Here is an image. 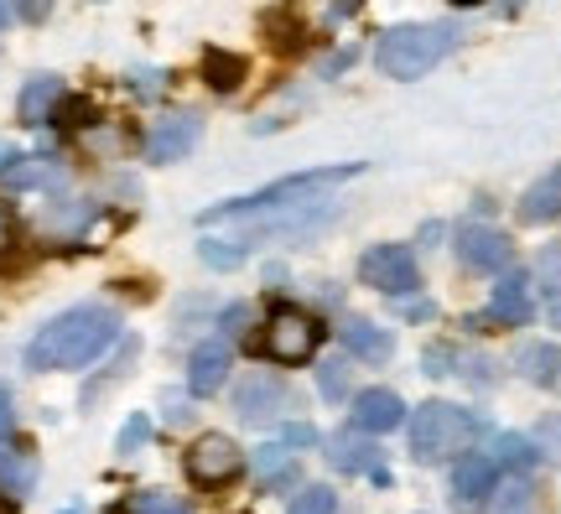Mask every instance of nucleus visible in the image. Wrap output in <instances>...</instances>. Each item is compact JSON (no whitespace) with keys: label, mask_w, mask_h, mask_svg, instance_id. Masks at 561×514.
<instances>
[{"label":"nucleus","mask_w":561,"mask_h":514,"mask_svg":"<svg viewBox=\"0 0 561 514\" xmlns=\"http://www.w3.org/2000/svg\"><path fill=\"white\" fill-rule=\"evenodd\" d=\"M121 343V317L110 307H68L47 328H37V338L26 343V369L53 375V369H89L100 354H110Z\"/></svg>","instance_id":"obj_1"},{"label":"nucleus","mask_w":561,"mask_h":514,"mask_svg":"<svg viewBox=\"0 0 561 514\" xmlns=\"http://www.w3.org/2000/svg\"><path fill=\"white\" fill-rule=\"evenodd\" d=\"M359 172H364V161H343V167H307V172H291V178H280V182H271V187H261V193H244V198H229V203L203 208L198 224H224V218H250V214L301 208V203H318L328 187L359 178Z\"/></svg>","instance_id":"obj_2"},{"label":"nucleus","mask_w":561,"mask_h":514,"mask_svg":"<svg viewBox=\"0 0 561 514\" xmlns=\"http://www.w3.org/2000/svg\"><path fill=\"white\" fill-rule=\"evenodd\" d=\"M462 32L453 21H405V26H390L375 47V62H380L385 79H426L447 53H458Z\"/></svg>","instance_id":"obj_3"},{"label":"nucleus","mask_w":561,"mask_h":514,"mask_svg":"<svg viewBox=\"0 0 561 514\" xmlns=\"http://www.w3.org/2000/svg\"><path fill=\"white\" fill-rule=\"evenodd\" d=\"M483 436V421L468 406H447V400H426L411 415V457L416 462H453Z\"/></svg>","instance_id":"obj_4"},{"label":"nucleus","mask_w":561,"mask_h":514,"mask_svg":"<svg viewBox=\"0 0 561 514\" xmlns=\"http://www.w3.org/2000/svg\"><path fill=\"white\" fill-rule=\"evenodd\" d=\"M322 333H328V328H322L312 312H301V307H271L261 354L286 364V369H297V364H312V358H318Z\"/></svg>","instance_id":"obj_5"},{"label":"nucleus","mask_w":561,"mask_h":514,"mask_svg":"<svg viewBox=\"0 0 561 514\" xmlns=\"http://www.w3.org/2000/svg\"><path fill=\"white\" fill-rule=\"evenodd\" d=\"M359 281L375 286L385 297H416L421 292V265L411 244H369L359 255Z\"/></svg>","instance_id":"obj_6"},{"label":"nucleus","mask_w":561,"mask_h":514,"mask_svg":"<svg viewBox=\"0 0 561 514\" xmlns=\"http://www.w3.org/2000/svg\"><path fill=\"white\" fill-rule=\"evenodd\" d=\"M530 286H536V281L525 276V271H504L500 286H494V297H489V307L468 317V328H473V333H504V328H525V322L536 317V297H530Z\"/></svg>","instance_id":"obj_7"},{"label":"nucleus","mask_w":561,"mask_h":514,"mask_svg":"<svg viewBox=\"0 0 561 514\" xmlns=\"http://www.w3.org/2000/svg\"><path fill=\"white\" fill-rule=\"evenodd\" d=\"M240 468H244L240 447H234V436H224V432H208V436H198V442L187 447V478H193V483H203V489H219V483H229Z\"/></svg>","instance_id":"obj_8"},{"label":"nucleus","mask_w":561,"mask_h":514,"mask_svg":"<svg viewBox=\"0 0 561 514\" xmlns=\"http://www.w3.org/2000/svg\"><path fill=\"white\" fill-rule=\"evenodd\" d=\"M458 260L468 271H479V276H500L510 271V260H515V244L504 229H489V224H462L458 229Z\"/></svg>","instance_id":"obj_9"},{"label":"nucleus","mask_w":561,"mask_h":514,"mask_svg":"<svg viewBox=\"0 0 561 514\" xmlns=\"http://www.w3.org/2000/svg\"><path fill=\"white\" fill-rule=\"evenodd\" d=\"M494 483H500V462L489 453H462L453 457V504L462 514H479L494 494Z\"/></svg>","instance_id":"obj_10"},{"label":"nucleus","mask_w":561,"mask_h":514,"mask_svg":"<svg viewBox=\"0 0 561 514\" xmlns=\"http://www.w3.org/2000/svg\"><path fill=\"white\" fill-rule=\"evenodd\" d=\"M286 406H291V390L276 375H250L234 385V411L244 426H271L286 415Z\"/></svg>","instance_id":"obj_11"},{"label":"nucleus","mask_w":561,"mask_h":514,"mask_svg":"<svg viewBox=\"0 0 561 514\" xmlns=\"http://www.w3.org/2000/svg\"><path fill=\"white\" fill-rule=\"evenodd\" d=\"M198 140H203V119L198 115H161L157 125L146 130V161H157V167L182 161Z\"/></svg>","instance_id":"obj_12"},{"label":"nucleus","mask_w":561,"mask_h":514,"mask_svg":"<svg viewBox=\"0 0 561 514\" xmlns=\"http://www.w3.org/2000/svg\"><path fill=\"white\" fill-rule=\"evenodd\" d=\"M405 421V400L396 396V390H359L354 396V426L359 432H369V436H385V432H396Z\"/></svg>","instance_id":"obj_13"},{"label":"nucleus","mask_w":561,"mask_h":514,"mask_svg":"<svg viewBox=\"0 0 561 514\" xmlns=\"http://www.w3.org/2000/svg\"><path fill=\"white\" fill-rule=\"evenodd\" d=\"M229 369H234V358H229V343H203V349H193V358H187V390L193 396H219L224 379H229Z\"/></svg>","instance_id":"obj_14"},{"label":"nucleus","mask_w":561,"mask_h":514,"mask_svg":"<svg viewBox=\"0 0 561 514\" xmlns=\"http://www.w3.org/2000/svg\"><path fill=\"white\" fill-rule=\"evenodd\" d=\"M328 457H333V468H343V473H380V447L369 442V432L359 436V426L328 436Z\"/></svg>","instance_id":"obj_15"},{"label":"nucleus","mask_w":561,"mask_h":514,"mask_svg":"<svg viewBox=\"0 0 561 514\" xmlns=\"http://www.w3.org/2000/svg\"><path fill=\"white\" fill-rule=\"evenodd\" d=\"M343 354L364 358V364H385V358L396 354V338L385 333V328H375V322L354 317V322H343Z\"/></svg>","instance_id":"obj_16"},{"label":"nucleus","mask_w":561,"mask_h":514,"mask_svg":"<svg viewBox=\"0 0 561 514\" xmlns=\"http://www.w3.org/2000/svg\"><path fill=\"white\" fill-rule=\"evenodd\" d=\"M62 100V79L53 73H37V79H26V89L16 94V110H21V125H47L53 110Z\"/></svg>","instance_id":"obj_17"},{"label":"nucleus","mask_w":561,"mask_h":514,"mask_svg":"<svg viewBox=\"0 0 561 514\" xmlns=\"http://www.w3.org/2000/svg\"><path fill=\"white\" fill-rule=\"evenodd\" d=\"M561 214V161L546 172L541 182H530L520 198V224H546V218Z\"/></svg>","instance_id":"obj_18"},{"label":"nucleus","mask_w":561,"mask_h":514,"mask_svg":"<svg viewBox=\"0 0 561 514\" xmlns=\"http://www.w3.org/2000/svg\"><path fill=\"white\" fill-rule=\"evenodd\" d=\"M515 364H520V375L530 379V385L557 390V379H561V349L557 343H525L520 354H515Z\"/></svg>","instance_id":"obj_19"},{"label":"nucleus","mask_w":561,"mask_h":514,"mask_svg":"<svg viewBox=\"0 0 561 514\" xmlns=\"http://www.w3.org/2000/svg\"><path fill=\"white\" fill-rule=\"evenodd\" d=\"M53 178L47 157H21V151H0V182L5 187H42Z\"/></svg>","instance_id":"obj_20"},{"label":"nucleus","mask_w":561,"mask_h":514,"mask_svg":"<svg viewBox=\"0 0 561 514\" xmlns=\"http://www.w3.org/2000/svg\"><path fill=\"white\" fill-rule=\"evenodd\" d=\"M530 504H536V489H530L525 473H515V478H500V483H494V494H489L483 510L489 514H530Z\"/></svg>","instance_id":"obj_21"},{"label":"nucleus","mask_w":561,"mask_h":514,"mask_svg":"<svg viewBox=\"0 0 561 514\" xmlns=\"http://www.w3.org/2000/svg\"><path fill=\"white\" fill-rule=\"evenodd\" d=\"M203 79H208V89H219V94H234L244 83V58L224 53V47H208L203 53Z\"/></svg>","instance_id":"obj_22"},{"label":"nucleus","mask_w":561,"mask_h":514,"mask_svg":"<svg viewBox=\"0 0 561 514\" xmlns=\"http://www.w3.org/2000/svg\"><path fill=\"white\" fill-rule=\"evenodd\" d=\"M32 483H37V462H32V453H21V447H0V489H5L11 499H21Z\"/></svg>","instance_id":"obj_23"},{"label":"nucleus","mask_w":561,"mask_h":514,"mask_svg":"<svg viewBox=\"0 0 561 514\" xmlns=\"http://www.w3.org/2000/svg\"><path fill=\"white\" fill-rule=\"evenodd\" d=\"M255 473H261V489H286V483H297V457L286 453V447H261L255 453Z\"/></svg>","instance_id":"obj_24"},{"label":"nucleus","mask_w":561,"mask_h":514,"mask_svg":"<svg viewBox=\"0 0 561 514\" xmlns=\"http://www.w3.org/2000/svg\"><path fill=\"white\" fill-rule=\"evenodd\" d=\"M494 462H500V468H515V473H525V468H536V462H541V453H536V442H530V436H520V432H500L494 436Z\"/></svg>","instance_id":"obj_25"},{"label":"nucleus","mask_w":561,"mask_h":514,"mask_svg":"<svg viewBox=\"0 0 561 514\" xmlns=\"http://www.w3.org/2000/svg\"><path fill=\"white\" fill-rule=\"evenodd\" d=\"M318 396L322 400H348V354H333L318 364Z\"/></svg>","instance_id":"obj_26"},{"label":"nucleus","mask_w":561,"mask_h":514,"mask_svg":"<svg viewBox=\"0 0 561 514\" xmlns=\"http://www.w3.org/2000/svg\"><path fill=\"white\" fill-rule=\"evenodd\" d=\"M198 255H203V265H214V271H234V265H244V244L240 239H203Z\"/></svg>","instance_id":"obj_27"},{"label":"nucleus","mask_w":561,"mask_h":514,"mask_svg":"<svg viewBox=\"0 0 561 514\" xmlns=\"http://www.w3.org/2000/svg\"><path fill=\"white\" fill-rule=\"evenodd\" d=\"M286 514H339V494H333L328 483H307V489L291 499Z\"/></svg>","instance_id":"obj_28"},{"label":"nucleus","mask_w":561,"mask_h":514,"mask_svg":"<svg viewBox=\"0 0 561 514\" xmlns=\"http://www.w3.org/2000/svg\"><path fill=\"white\" fill-rule=\"evenodd\" d=\"M536 276H541L546 297H561V244H546L541 260H536Z\"/></svg>","instance_id":"obj_29"},{"label":"nucleus","mask_w":561,"mask_h":514,"mask_svg":"<svg viewBox=\"0 0 561 514\" xmlns=\"http://www.w3.org/2000/svg\"><path fill=\"white\" fill-rule=\"evenodd\" d=\"M53 119H58L62 130H79V125H89V119H94V104H89V100H68V94H62L58 110H53Z\"/></svg>","instance_id":"obj_30"},{"label":"nucleus","mask_w":561,"mask_h":514,"mask_svg":"<svg viewBox=\"0 0 561 514\" xmlns=\"http://www.w3.org/2000/svg\"><path fill=\"white\" fill-rule=\"evenodd\" d=\"M136 514H193V510H187L182 499H172V494H140Z\"/></svg>","instance_id":"obj_31"},{"label":"nucleus","mask_w":561,"mask_h":514,"mask_svg":"<svg viewBox=\"0 0 561 514\" xmlns=\"http://www.w3.org/2000/svg\"><path fill=\"white\" fill-rule=\"evenodd\" d=\"M146 436H151V415H130V421H125V432H121V442H115V447H121L125 457L136 453L140 442H146Z\"/></svg>","instance_id":"obj_32"},{"label":"nucleus","mask_w":561,"mask_h":514,"mask_svg":"<svg viewBox=\"0 0 561 514\" xmlns=\"http://www.w3.org/2000/svg\"><path fill=\"white\" fill-rule=\"evenodd\" d=\"M421 364H426V375H453V364H458V349H453V343H432Z\"/></svg>","instance_id":"obj_33"},{"label":"nucleus","mask_w":561,"mask_h":514,"mask_svg":"<svg viewBox=\"0 0 561 514\" xmlns=\"http://www.w3.org/2000/svg\"><path fill=\"white\" fill-rule=\"evenodd\" d=\"M11 11H16L26 26H42V21L53 16V0H11Z\"/></svg>","instance_id":"obj_34"},{"label":"nucleus","mask_w":561,"mask_h":514,"mask_svg":"<svg viewBox=\"0 0 561 514\" xmlns=\"http://www.w3.org/2000/svg\"><path fill=\"white\" fill-rule=\"evenodd\" d=\"M11 426H16V400H11V385L0 379V436L11 432Z\"/></svg>","instance_id":"obj_35"},{"label":"nucleus","mask_w":561,"mask_h":514,"mask_svg":"<svg viewBox=\"0 0 561 514\" xmlns=\"http://www.w3.org/2000/svg\"><path fill=\"white\" fill-rule=\"evenodd\" d=\"M244 322H250V307H244V301H234V307H224V317H219V328H224V333H240Z\"/></svg>","instance_id":"obj_36"},{"label":"nucleus","mask_w":561,"mask_h":514,"mask_svg":"<svg viewBox=\"0 0 561 514\" xmlns=\"http://www.w3.org/2000/svg\"><path fill=\"white\" fill-rule=\"evenodd\" d=\"M5 244H11V214L0 208V250H5Z\"/></svg>","instance_id":"obj_37"},{"label":"nucleus","mask_w":561,"mask_h":514,"mask_svg":"<svg viewBox=\"0 0 561 514\" xmlns=\"http://www.w3.org/2000/svg\"><path fill=\"white\" fill-rule=\"evenodd\" d=\"M0 514H16V499L5 494V489H0Z\"/></svg>","instance_id":"obj_38"},{"label":"nucleus","mask_w":561,"mask_h":514,"mask_svg":"<svg viewBox=\"0 0 561 514\" xmlns=\"http://www.w3.org/2000/svg\"><path fill=\"white\" fill-rule=\"evenodd\" d=\"M11 16H16V11H11V0H0V26H5Z\"/></svg>","instance_id":"obj_39"},{"label":"nucleus","mask_w":561,"mask_h":514,"mask_svg":"<svg viewBox=\"0 0 561 514\" xmlns=\"http://www.w3.org/2000/svg\"><path fill=\"white\" fill-rule=\"evenodd\" d=\"M453 5H483V0H453Z\"/></svg>","instance_id":"obj_40"},{"label":"nucleus","mask_w":561,"mask_h":514,"mask_svg":"<svg viewBox=\"0 0 561 514\" xmlns=\"http://www.w3.org/2000/svg\"><path fill=\"white\" fill-rule=\"evenodd\" d=\"M551 317H557V322H561V301H557V307H551Z\"/></svg>","instance_id":"obj_41"},{"label":"nucleus","mask_w":561,"mask_h":514,"mask_svg":"<svg viewBox=\"0 0 561 514\" xmlns=\"http://www.w3.org/2000/svg\"><path fill=\"white\" fill-rule=\"evenodd\" d=\"M510 5H520V0H510Z\"/></svg>","instance_id":"obj_42"}]
</instances>
